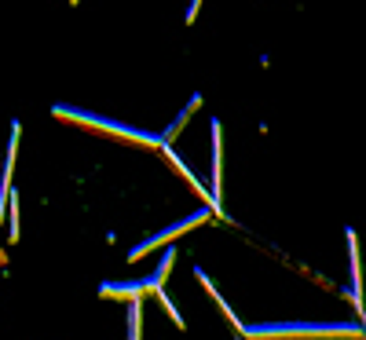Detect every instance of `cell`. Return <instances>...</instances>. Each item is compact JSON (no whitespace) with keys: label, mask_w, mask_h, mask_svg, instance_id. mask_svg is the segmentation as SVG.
Masks as SVG:
<instances>
[{"label":"cell","mask_w":366,"mask_h":340,"mask_svg":"<svg viewBox=\"0 0 366 340\" xmlns=\"http://www.w3.org/2000/svg\"><path fill=\"white\" fill-rule=\"evenodd\" d=\"M205 220V212H194V216H187L183 224H176V227H169V231H162L158 238H150V241H143V245H136L132 249V260H139L143 253H150V249H158V245H165V241H172V238H179L183 231H191V227H198Z\"/></svg>","instance_id":"obj_2"},{"label":"cell","mask_w":366,"mask_h":340,"mask_svg":"<svg viewBox=\"0 0 366 340\" xmlns=\"http://www.w3.org/2000/svg\"><path fill=\"white\" fill-rule=\"evenodd\" d=\"M55 117H66V121H81V125H92V129H99V132L121 136V139H129V143H139V146H165V143H162V136H150V132H136V129H125V125H117V121H103V117H96V114H84V110H74V106H63V103L55 106Z\"/></svg>","instance_id":"obj_1"},{"label":"cell","mask_w":366,"mask_h":340,"mask_svg":"<svg viewBox=\"0 0 366 340\" xmlns=\"http://www.w3.org/2000/svg\"><path fill=\"white\" fill-rule=\"evenodd\" d=\"M103 296H121V300H136V296H143V293H158V286H154V278H147V282H107L103 289H99Z\"/></svg>","instance_id":"obj_3"}]
</instances>
